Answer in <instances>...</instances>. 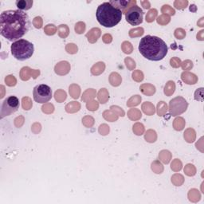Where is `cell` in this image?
<instances>
[{
	"label": "cell",
	"mask_w": 204,
	"mask_h": 204,
	"mask_svg": "<svg viewBox=\"0 0 204 204\" xmlns=\"http://www.w3.org/2000/svg\"><path fill=\"white\" fill-rule=\"evenodd\" d=\"M31 26L29 16L20 10H8L0 15V33L7 40H19L28 32Z\"/></svg>",
	"instance_id": "1"
},
{
	"label": "cell",
	"mask_w": 204,
	"mask_h": 204,
	"mask_svg": "<svg viewBox=\"0 0 204 204\" xmlns=\"http://www.w3.org/2000/svg\"><path fill=\"white\" fill-rule=\"evenodd\" d=\"M168 50V48L165 42L159 37L147 35L139 42V53L150 61H161L167 55Z\"/></svg>",
	"instance_id": "2"
},
{
	"label": "cell",
	"mask_w": 204,
	"mask_h": 204,
	"mask_svg": "<svg viewBox=\"0 0 204 204\" xmlns=\"http://www.w3.org/2000/svg\"><path fill=\"white\" fill-rule=\"evenodd\" d=\"M96 17L101 26L106 28H112L121 21L122 12L112 6L109 2H104L98 7Z\"/></svg>",
	"instance_id": "3"
},
{
	"label": "cell",
	"mask_w": 204,
	"mask_h": 204,
	"mask_svg": "<svg viewBox=\"0 0 204 204\" xmlns=\"http://www.w3.org/2000/svg\"><path fill=\"white\" fill-rule=\"evenodd\" d=\"M12 55L19 61H26L32 57L35 51L34 45L25 39H19L10 46Z\"/></svg>",
	"instance_id": "4"
},
{
	"label": "cell",
	"mask_w": 204,
	"mask_h": 204,
	"mask_svg": "<svg viewBox=\"0 0 204 204\" xmlns=\"http://www.w3.org/2000/svg\"><path fill=\"white\" fill-rule=\"evenodd\" d=\"M34 99L37 103L46 104L52 98V90L47 85H38L35 86L33 92Z\"/></svg>",
	"instance_id": "5"
},
{
	"label": "cell",
	"mask_w": 204,
	"mask_h": 204,
	"mask_svg": "<svg viewBox=\"0 0 204 204\" xmlns=\"http://www.w3.org/2000/svg\"><path fill=\"white\" fill-rule=\"evenodd\" d=\"M19 108V100L15 96L8 97L2 102L1 108V118H3L6 116H10L12 113H15L18 111Z\"/></svg>",
	"instance_id": "6"
},
{
	"label": "cell",
	"mask_w": 204,
	"mask_h": 204,
	"mask_svg": "<svg viewBox=\"0 0 204 204\" xmlns=\"http://www.w3.org/2000/svg\"><path fill=\"white\" fill-rule=\"evenodd\" d=\"M144 12L138 6H133L128 9L125 14V19L132 26H138L143 23Z\"/></svg>",
	"instance_id": "7"
},
{
	"label": "cell",
	"mask_w": 204,
	"mask_h": 204,
	"mask_svg": "<svg viewBox=\"0 0 204 204\" xmlns=\"http://www.w3.org/2000/svg\"><path fill=\"white\" fill-rule=\"evenodd\" d=\"M188 104L187 101L182 97H177L171 100L169 103V111L171 115L176 116L183 113L187 110Z\"/></svg>",
	"instance_id": "8"
},
{
	"label": "cell",
	"mask_w": 204,
	"mask_h": 204,
	"mask_svg": "<svg viewBox=\"0 0 204 204\" xmlns=\"http://www.w3.org/2000/svg\"><path fill=\"white\" fill-rule=\"evenodd\" d=\"M109 2L112 6L120 10V11L122 12V14H126V12L128 11L129 8H131L133 6H135V4H136V1H135V0H132V1L119 0V1H110V2Z\"/></svg>",
	"instance_id": "9"
},
{
	"label": "cell",
	"mask_w": 204,
	"mask_h": 204,
	"mask_svg": "<svg viewBox=\"0 0 204 204\" xmlns=\"http://www.w3.org/2000/svg\"><path fill=\"white\" fill-rule=\"evenodd\" d=\"M40 74V71L37 69H31L29 67H23L20 72V77L23 81H28L32 77L34 79H36Z\"/></svg>",
	"instance_id": "10"
},
{
	"label": "cell",
	"mask_w": 204,
	"mask_h": 204,
	"mask_svg": "<svg viewBox=\"0 0 204 204\" xmlns=\"http://www.w3.org/2000/svg\"><path fill=\"white\" fill-rule=\"evenodd\" d=\"M54 70H55L56 73L58 75H61V76L66 75L67 73H69V70H70V65L68 61H60L56 65Z\"/></svg>",
	"instance_id": "11"
},
{
	"label": "cell",
	"mask_w": 204,
	"mask_h": 204,
	"mask_svg": "<svg viewBox=\"0 0 204 204\" xmlns=\"http://www.w3.org/2000/svg\"><path fill=\"white\" fill-rule=\"evenodd\" d=\"M101 34V31L99 28H93L86 34V37L90 43H95L98 40Z\"/></svg>",
	"instance_id": "12"
},
{
	"label": "cell",
	"mask_w": 204,
	"mask_h": 204,
	"mask_svg": "<svg viewBox=\"0 0 204 204\" xmlns=\"http://www.w3.org/2000/svg\"><path fill=\"white\" fill-rule=\"evenodd\" d=\"M181 78L186 84L188 85L195 84L198 81V77H196V75L189 72H183L181 75Z\"/></svg>",
	"instance_id": "13"
},
{
	"label": "cell",
	"mask_w": 204,
	"mask_h": 204,
	"mask_svg": "<svg viewBox=\"0 0 204 204\" xmlns=\"http://www.w3.org/2000/svg\"><path fill=\"white\" fill-rule=\"evenodd\" d=\"M16 6L20 10H30L33 6L32 0H19L15 2Z\"/></svg>",
	"instance_id": "14"
},
{
	"label": "cell",
	"mask_w": 204,
	"mask_h": 204,
	"mask_svg": "<svg viewBox=\"0 0 204 204\" xmlns=\"http://www.w3.org/2000/svg\"><path fill=\"white\" fill-rule=\"evenodd\" d=\"M105 65L104 62H98L97 64L94 65V66L91 68V73L93 75H95V76H98V75H100L101 73L105 71Z\"/></svg>",
	"instance_id": "15"
},
{
	"label": "cell",
	"mask_w": 204,
	"mask_h": 204,
	"mask_svg": "<svg viewBox=\"0 0 204 204\" xmlns=\"http://www.w3.org/2000/svg\"><path fill=\"white\" fill-rule=\"evenodd\" d=\"M140 90L144 95L152 96L156 93V88L155 86L150 84H144L140 86Z\"/></svg>",
	"instance_id": "16"
},
{
	"label": "cell",
	"mask_w": 204,
	"mask_h": 204,
	"mask_svg": "<svg viewBox=\"0 0 204 204\" xmlns=\"http://www.w3.org/2000/svg\"><path fill=\"white\" fill-rule=\"evenodd\" d=\"M122 78L117 73H112L109 76V82L113 86H119L121 84Z\"/></svg>",
	"instance_id": "17"
},
{
	"label": "cell",
	"mask_w": 204,
	"mask_h": 204,
	"mask_svg": "<svg viewBox=\"0 0 204 204\" xmlns=\"http://www.w3.org/2000/svg\"><path fill=\"white\" fill-rule=\"evenodd\" d=\"M81 105L77 101H72L65 106V111L67 113H74L80 110Z\"/></svg>",
	"instance_id": "18"
},
{
	"label": "cell",
	"mask_w": 204,
	"mask_h": 204,
	"mask_svg": "<svg viewBox=\"0 0 204 204\" xmlns=\"http://www.w3.org/2000/svg\"><path fill=\"white\" fill-rule=\"evenodd\" d=\"M142 109H143L144 113L147 114L148 116H152L155 113L154 105L150 102H144L142 105Z\"/></svg>",
	"instance_id": "19"
},
{
	"label": "cell",
	"mask_w": 204,
	"mask_h": 204,
	"mask_svg": "<svg viewBox=\"0 0 204 204\" xmlns=\"http://www.w3.org/2000/svg\"><path fill=\"white\" fill-rule=\"evenodd\" d=\"M176 90V85H175V82L172 81H169L166 84L165 87H164V94H166L167 96L170 97L174 94Z\"/></svg>",
	"instance_id": "20"
},
{
	"label": "cell",
	"mask_w": 204,
	"mask_h": 204,
	"mask_svg": "<svg viewBox=\"0 0 204 204\" xmlns=\"http://www.w3.org/2000/svg\"><path fill=\"white\" fill-rule=\"evenodd\" d=\"M98 98L100 101V103L101 104L106 103L107 101H108L109 98V93H108L106 89H101V90H100L99 93H98Z\"/></svg>",
	"instance_id": "21"
},
{
	"label": "cell",
	"mask_w": 204,
	"mask_h": 204,
	"mask_svg": "<svg viewBox=\"0 0 204 204\" xmlns=\"http://www.w3.org/2000/svg\"><path fill=\"white\" fill-rule=\"evenodd\" d=\"M128 116L130 120H137L141 118L142 114L139 109H131L128 112Z\"/></svg>",
	"instance_id": "22"
},
{
	"label": "cell",
	"mask_w": 204,
	"mask_h": 204,
	"mask_svg": "<svg viewBox=\"0 0 204 204\" xmlns=\"http://www.w3.org/2000/svg\"><path fill=\"white\" fill-rule=\"evenodd\" d=\"M159 158L160 160L162 161L164 164H168L170 162V160L172 159V154L169 151H167V150H163L160 152L159 155Z\"/></svg>",
	"instance_id": "23"
},
{
	"label": "cell",
	"mask_w": 204,
	"mask_h": 204,
	"mask_svg": "<svg viewBox=\"0 0 204 204\" xmlns=\"http://www.w3.org/2000/svg\"><path fill=\"white\" fill-rule=\"evenodd\" d=\"M80 87L77 85L73 84L69 86V94H70L73 98L77 99L79 98V96H80Z\"/></svg>",
	"instance_id": "24"
},
{
	"label": "cell",
	"mask_w": 204,
	"mask_h": 204,
	"mask_svg": "<svg viewBox=\"0 0 204 204\" xmlns=\"http://www.w3.org/2000/svg\"><path fill=\"white\" fill-rule=\"evenodd\" d=\"M57 33H58L60 38H65L69 34V27H67L66 25H64V24L60 25L59 27H57Z\"/></svg>",
	"instance_id": "25"
},
{
	"label": "cell",
	"mask_w": 204,
	"mask_h": 204,
	"mask_svg": "<svg viewBox=\"0 0 204 204\" xmlns=\"http://www.w3.org/2000/svg\"><path fill=\"white\" fill-rule=\"evenodd\" d=\"M185 126V120H183L182 117H178V118L175 119L173 122V127L177 131H181L183 129Z\"/></svg>",
	"instance_id": "26"
},
{
	"label": "cell",
	"mask_w": 204,
	"mask_h": 204,
	"mask_svg": "<svg viewBox=\"0 0 204 204\" xmlns=\"http://www.w3.org/2000/svg\"><path fill=\"white\" fill-rule=\"evenodd\" d=\"M96 96V91L93 89H90L88 90L87 91H85L82 96V101H85V102H89L90 101V100L94 99V97Z\"/></svg>",
	"instance_id": "27"
},
{
	"label": "cell",
	"mask_w": 204,
	"mask_h": 204,
	"mask_svg": "<svg viewBox=\"0 0 204 204\" xmlns=\"http://www.w3.org/2000/svg\"><path fill=\"white\" fill-rule=\"evenodd\" d=\"M184 138L188 143H192L195 139V132L192 128H189L184 132Z\"/></svg>",
	"instance_id": "28"
},
{
	"label": "cell",
	"mask_w": 204,
	"mask_h": 204,
	"mask_svg": "<svg viewBox=\"0 0 204 204\" xmlns=\"http://www.w3.org/2000/svg\"><path fill=\"white\" fill-rule=\"evenodd\" d=\"M104 118L105 120L111 121V122H113V121H116L117 119H118V116L115 113H113V111H105L103 113Z\"/></svg>",
	"instance_id": "29"
},
{
	"label": "cell",
	"mask_w": 204,
	"mask_h": 204,
	"mask_svg": "<svg viewBox=\"0 0 204 204\" xmlns=\"http://www.w3.org/2000/svg\"><path fill=\"white\" fill-rule=\"evenodd\" d=\"M168 111V105L166 103H164V101H160L157 105V113L159 116H162L165 115V113Z\"/></svg>",
	"instance_id": "30"
},
{
	"label": "cell",
	"mask_w": 204,
	"mask_h": 204,
	"mask_svg": "<svg viewBox=\"0 0 204 204\" xmlns=\"http://www.w3.org/2000/svg\"><path fill=\"white\" fill-rule=\"evenodd\" d=\"M157 135L156 133L153 130H148L146 134H145V139L146 141L149 142V143H153L156 140Z\"/></svg>",
	"instance_id": "31"
},
{
	"label": "cell",
	"mask_w": 204,
	"mask_h": 204,
	"mask_svg": "<svg viewBox=\"0 0 204 204\" xmlns=\"http://www.w3.org/2000/svg\"><path fill=\"white\" fill-rule=\"evenodd\" d=\"M152 171L155 173L160 174L162 173L163 171H164V167L159 161L156 160V161H154L152 164Z\"/></svg>",
	"instance_id": "32"
},
{
	"label": "cell",
	"mask_w": 204,
	"mask_h": 204,
	"mask_svg": "<svg viewBox=\"0 0 204 204\" xmlns=\"http://www.w3.org/2000/svg\"><path fill=\"white\" fill-rule=\"evenodd\" d=\"M157 13H158L157 10L156 9L150 10L147 13V15H146V21H147L148 23H152V22L155 20V19L156 18Z\"/></svg>",
	"instance_id": "33"
},
{
	"label": "cell",
	"mask_w": 204,
	"mask_h": 204,
	"mask_svg": "<svg viewBox=\"0 0 204 204\" xmlns=\"http://www.w3.org/2000/svg\"><path fill=\"white\" fill-rule=\"evenodd\" d=\"M144 29L142 27H138V28L132 29L129 31V36L131 38H135V37H139L144 35Z\"/></svg>",
	"instance_id": "34"
},
{
	"label": "cell",
	"mask_w": 204,
	"mask_h": 204,
	"mask_svg": "<svg viewBox=\"0 0 204 204\" xmlns=\"http://www.w3.org/2000/svg\"><path fill=\"white\" fill-rule=\"evenodd\" d=\"M140 101H141V97H139V95L133 96V97L130 98L129 101H128L127 105H128V107L136 106V105H139Z\"/></svg>",
	"instance_id": "35"
},
{
	"label": "cell",
	"mask_w": 204,
	"mask_h": 204,
	"mask_svg": "<svg viewBox=\"0 0 204 204\" xmlns=\"http://www.w3.org/2000/svg\"><path fill=\"white\" fill-rule=\"evenodd\" d=\"M54 97H55L56 101H57V102H60V103H61V102H63V101L66 99V94H65V91L59 90L56 91Z\"/></svg>",
	"instance_id": "36"
},
{
	"label": "cell",
	"mask_w": 204,
	"mask_h": 204,
	"mask_svg": "<svg viewBox=\"0 0 204 204\" xmlns=\"http://www.w3.org/2000/svg\"><path fill=\"white\" fill-rule=\"evenodd\" d=\"M156 20L158 24L162 26H165L170 23L171 18H170V16L166 15H160V17L157 18Z\"/></svg>",
	"instance_id": "37"
},
{
	"label": "cell",
	"mask_w": 204,
	"mask_h": 204,
	"mask_svg": "<svg viewBox=\"0 0 204 204\" xmlns=\"http://www.w3.org/2000/svg\"><path fill=\"white\" fill-rule=\"evenodd\" d=\"M172 182L176 186H181L183 183V176L179 174H176L172 177Z\"/></svg>",
	"instance_id": "38"
},
{
	"label": "cell",
	"mask_w": 204,
	"mask_h": 204,
	"mask_svg": "<svg viewBox=\"0 0 204 204\" xmlns=\"http://www.w3.org/2000/svg\"><path fill=\"white\" fill-rule=\"evenodd\" d=\"M57 28L53 24H48L47 26L45 27L44 31L47 35H55L57 32Z\"/></svg>",
	"instance_id": "39"
},
{
	"label": "cell",
	"mask_w": 204,
	"mask_h": 204,
	"mask_svg": "<svg viewBox=\"0 0 204 204\" xmlns=\"http://www.w3.org/2000/svg\"><path fill=\"white\" fill-rule=\"evenodd\" d=\"M121 49L124 51V53H127V54H130L132 53V50H133V47H132V44L129 42H124L121 45Z\"/></svg>",
	"instance_id": "40"
},
{
	"label": "cell",
	"mask_w": 204,
	"mask_h": 204,
	"mask_svg": "<svg viewBox=\"0 0 204 204\" xmlns=\"http://www.w3.org/2000/svg\"><path fill=\"white\" fill-rule=\"evenodd\" d=\"M184 172L186 173V175L189 176H195V173H196V170L195 168L194 167V165L192 164H187L186 165L185 168H184Z\"/></svg>",
	"instance_id": "41"
},
{
	"label": "cell",
	"mask_w": 204,
	"mask_h": 204,
	"mask_svg": "<svg viewBox=\"0 0 204 204\" xmlns=\"http://www.w3.org/2000/svg\"><path fill=\"white\" fill-rule=\"evenodd\" d=\"M133 132L135 135H141L144 132V127L142 124L136 123L133 125Z\"/></svg>",
	"instance_id": "42"
},
{
	"label": "cell",
	"mask_w": 204,
	"mask_h": 204,
	"mask_svg": "<svg viewBox=\"0 0 204 204\" xmlns=\"http://www.w3.org/2000/svg\"><path fill=\"white\" fill-rule=\"evenodd\" d=\"M161 11L164 13V15H174L175 14H176V11H175V10L172 7V6H170L169 5H164L161 8Z\"/></svg>",
	"instance_id": "43"
},
{
	"label": "cell",
	"mask_w": 204,
	"mask_h": 204,
	"mask_svg": "<svg viewBox=\"0 0 204 204\" xmlns=\"http://www.w3.org/2000/svg\"><path fill=\"white\" fill-rule=\"evenodd\" d=\"M188 195H189V198H190V200L193 201V202H196V201L198 200L199 198H200L199 193H198V191L195 190V189L191 190L190 192H189Z\"/></svg>",
	"instance_id": "44"
},
{
	"label": "cell",
	"mask_w": 204,
	"mask_h": 204,
	"mask_svg": "<svg viewBox=\"0 0 204 204\" xmlns=\"http://www.w3.org/2000/svg\"><path fill=\"white\" fill-rule=\"evenodd\" d=\"M187 5H188V1H185V0H183V1L176 0V2H174V6L178 10L184 9V8L187 7Z\"/></svg>",
	"instance_id": "45"
},
{
	"label": "cell",
	"mask_w": 204,
	"mask_h": 204,
	"mask_svg": "<svg viewBox=\"0 0 204 204\" xmlns=\"http://www.w3.org/2000/svg\"><path fill=\"white\" fill-rule=\"evenodd\" d=\"M23 102V108L24 110H30L32 107V101L31 98H23L22 100Z\"/></svg>",
	"instance_id": "46"
},
{
	"label": "cell",
	"mask_w": 204,
	"mask_h": 204,
	"mask_svg": "<svg viewBox=\"0 0 204 204\" xmlns=\"http://www.w3.org/2000/svg\"><path fill=\"white\" fill-rule=\"evenodd\" d=\"M82 123H83V124H84L85 127H87V128H90V127H92V126L94 125V119L93 118L92 116H87L82 119Z\"/></svg>",
	"instance_id": "47"
},
{
	"label": "cell",
	"mask_w": 204,
	"mask_h": 204,
	"mask_svg": "<svg viewBox=\"0 0 204 204\" xmlns=\"http://www.w3.org/2000/svg\"><path fill=\"white\" fill-rule=\"evenodd\" d=\"M171 168L173 170L174 172H178L182 169V162L178 159H176L172 162V165H171Z\"/></svg>",
	"instance_id": "48"
},
{
	"label": "cell",
	"mask_w": 204,
	"mask_h": 204,
	"mask_svg": "<svg viewBox=\"0 0 204 204\" xmlns=\"http://www.w3.org/2000/svg\"><path fill=\"white\" fill-rule=\"evenodd\" d=\"M132 78L135 81L139 82L142 81L144 79V74L140 70H135L132 73Z\"/></svg>",
	"instance_id": "49"
},
{
	"label": "cell",
	"mask_w": 204,
	"mask_h": 204,
	"mask_svg": "<svg viewBox=\"0 0 204 204\" xmlns=\"http://www.w3.org/2000/svg\"><path fill=\"white\" fill-rule=\"evenodd\" d=\"M85 31V23H82V22H79L75 25V31L76 33L81 35L82 33H84Z\"/></svg>",
	"instance_id": "50"
},
{
	"label": "cell",
	"mask_w": 204,
	"mask_h": 204,
	"mask_svg": "<svg viewBox=\"0 0 204 204\" xmlns=\"http://www.w3.org/2000/svg\"><path fill=\"white\" fill-rule=\"evenodd\" d=\"M5 82H6V84L8 86H15L17 83V80L13 75H9V76L6 77V78H5Z\"/></svg>",
	"instance_id": "51"
},
{
	"label": "cell",
	"mask_w": 204,
	"mask_h": 204,
	"mask_svg": "<svg viewBox=\"0 0 204 204\" xmlns=\"http://www.w3.org/2000/svg\"><path fill=\"white\" fill-rule=\"evenodd\" d=\"M186 36V31L182 28L176 29V31H175V37L179 40L183 39Z\"/></svg>",
	"instance_id": "52"
},
{
	"label": "cell",
	"mask_w": 204,
	"mask_h": 204,
	"mask_svg": "<svg viewBox=\"0 0 204 204\" xmlns=\"http://www.w3.org/2000/svg\"><path fill=\"white\" fill-rule=\"evenodd\" d=\"M181 60L179 59V57H172V59L170 60V65L173 68H179V66H181Z\"/></svg>",
	"instance_id": "53"
},
{
	"label": "cell",
	"mask_w": 204,
	"mask_h": 204,
	"mask_svg": "<svg viewBox=\"0 0 204 204\" xmlns=\"http://www.w3.org/2000/svg\"><path fill=\"white\" fill-rule=\"evenodd\" d=\"M42 112L45 113H47V114H50L52 113L54 111V107L52 104H46V105H43L42 106Z\"/></svg>",
	"instance_id": "54"
},
{
	"label": "cell",
	"mask_w": 204,
	"mask_h": 204,
	"mask_svg": "<svg viewBox=\"0 0 204 204\" xmlns=\"http://www.w3.org/2000/svg\"><path fill=\"white\" fill-rule=\"evenodd\" d=\"M65 50H66V51L69 53L73 54V53H76L77 52V46L75 44H73V43H69V44H68L66 46Z\"/></svg>",
	"instance_id": "55"
},
{
	"label": "cell",
	"mask_w": 204,
	"mask_h": 204,
	"mask_svg": "<svg viewBox=\"0 0 204 204\" xmlns=\"http://www.w3.org/2000/svg\"><path fill=\"white\" fill-rule=\"evenodd\" d=\"M124 61H125L126 66L128 67L130 70H132V69H134L135 68V62L132 59V58H130V57H126Z\"/></svg>",
	"instance_id": "56"
},
{
	"label": "cell",
	"mask_w": 204,
	"mask_h": 204,
	"mask_svg": "<svg viewBox=\"0 0 204 204\" xmlns=\"http://www.w3.org/2000/svg\"><path fill=\"white\" fill-rule=\"evenodd\" d=\"M87 109L90 111H95L98 109V103L96 101H89L87 102Z\"/></svg>",
	"instance_id": "57"
},
{
	"label": "cell",
	"mask_w": 204,
	"mask_h": 204,
	"mask_svg": "<svg viewBox=\"0 0 204 204\" xmlns=\"http://www.w3.org/2000/svg\"><path fill=\"white\" fill-rule=\"evenodd\" d=\"M181 66L183 70H190L191 69H192L193 63L190 60H187V61H184L183 63H181Z\"/></svg>",
	"instance_id": "58"
},
{
	"label": "cell",
	"mask_w": 204,
	"mask_h": 204,
	"mask_svg": "<svg viewBox=\"0 0 204 204\" xmlns=\"http://www.w3.org/2000/svg\"><path fill=\"white\" fill-rule=\"evenodd\" d=\"M33 25L35 26V28L40 29L42 27V19L41 17H35L33 20Z\"/></svg>",
	"instance_id": "59"
},
{
	"label": "cell",
	"mask_w": 204,
	"mask_h": 204,
	"mask_svg": "<svg viewBox=\"0 0 204 204\" xmlns=\"http://www.w3.org/2000/svg\"><path fill=\"white\" fill-rule=\"evenodd\" d=\"M99 132L101 133V135H107L109 132V127L107 124H102V125L100 126Z\"/></svg>",
	"instance_id": "60"
},
{
	"label": "cell",
	"mask_w": 204,
	"mask_h": 204,
	"mask_svg": "<svg viewBox=\"0 0 204 204\" xmlns=\"http://www.w3.org/2000/svg\"><path fill=\"white\" fill-rule=\"evenodd\" d=\"M110 109H111V110L113 111L115 113H116V114L119 115V116H124V110L120 109V107H118V106H111Z\"/></svg>",
	"instance_id": "61"
},
{
	"label": "cell",
	"mask_w": 204,
	"mask_h": 204,
	"mask_svg": "<svg viewBox=\"0 0 204 204\" xmlns=\"http://www.w3.org/2000/svg\"><path fill=\"white\" fill-rule=\"evenodd\" d=\"M102 39H103V42H105V43L109 44V43H111L112 41H113V37H112L111 35H109V34H106V35H104Z\"/></svg>",
	"instance_id": "62"
},
{
	"label": "cell",
	"mask_w": 204,
	"mask_h": 204,
	"mask_svg": "<svg viewBox=\"0 0 204 204\" xmlns=\"http://www.w3.org/2000/svg\"><path fill=\"white\" fill-rule=\"evenodd\" d=\"M140 3L142 4V6H144V9H149L150 6H151V4L148 1H140Z\"/></svg>",
	"instance_id": "63"
},
{
	"label": "cell",
	"mask_w": 204,
	"mask_h": 204,
	"mask_svg": "<svg viewBox=\"0 0 204 204\" xmlns=\"http://www.w3.org/2000/svg\"><path fill=\"white\" fill-rule=\"evenodd\" d=\"M190 10L191 11H196V6H195V5H191V7H190Z\"/></svg>",
	"instance_id": "64"
}]
</instances>
